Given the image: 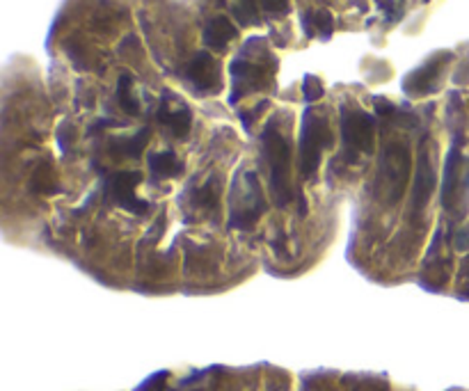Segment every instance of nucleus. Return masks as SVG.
Here are the masks:
<instances>
[{
	"instance_id": "nucleus-21",
	"label": "nucleus",
	"mask_w": 469,
	"mask_h": 391,
	"mask_svg": "<svg viewBox=\"0 0 469 391\" xmlns=\"http://www.w3.org/2000/svg\"><path fill=\"white\" fill-rule=\"evenodd\" d=\"M261 10L273 16H284L291 10V0H259Z\"/></svg>"
},
{
	"instance_id": "nucleus-7",
	"label": "nucleus",
	"mask_w": 469,
	"mask_h": 391,
	"mask_svg": "<svg viewBox=\"0 0 469 391\" xmlns=\"http://www.w3.org/2000/svg\"><path fill=\"white\" fill-rule=\"evenodd\" d=\"M186 83L195 89L197 94H215L222 88V71L220 62L209 53V51H200L192 55L191 62L186 64L183 71Z\"/></svg>"
},
{
	"instance_id": "nucleus-20",
	"label": "nucleus",
	"mask_w": 469,
	"mask_h": 391,
	"mask_svg": "<svg viewBox=\"0 0 469 391\" xmlns=\"http://www.w3.org/2000/svg\"><path fill=\"white\" fill-rule=\"evenodd\" d=\"M303 94H305V101L314 103L323 97V83L316 79V76H307L303 80Z\"/></svg>"
},
{
	"instance_id": "nucleus-2",
	"label": "nucleus",
	"mask_w": 469,
	"mask_h": 391,
	"mask_svg": "<svg viewBox=\"0 0 469 391\" xmlns=\"http://www.w3.org/2000/svg\"><path fill=\"white\" fill-rule=\"evenodd\" d=\"M268 204L261 191L259 174L255 170H243L236 176L230 195V227L239 231H248L259 222Z\"/></svg>"
},
{
	"instance_id": "nucleus-3",
	"label": "nucleus",
	"mask_w": 469,
	"mask_h": 391,
	"mask_svg": "<svg viewBox=\"0 0 469 391\" xmlns=\"http://www.w3.org/2000/svg\"><path fill=\"white\" fill-rule=\"evenodd\" d=\"M333 147V131L323 110H307L298 140V167L303 179H312L318 172L325 149Z\"/></svg>"
},
{
	"instance_id": "nucleus-19",
	"label": "nucleus",
	"mask_w": 469,
	"mask_h": 391,
	"mask_svg": "<svg viewBox=\"0 0 469 391\" xmlns=\"http://www.w3.org/2000/svg\"><path fill=\"white\" fill-rule=\"evenodd\" d=\"M259 0H239L234 5V16L239 25L249 28V25H259Z\"/></svg>"
},
{
	"instance_id": "nucleus-13",
	"label": "nucleus",
	"mask_w": 469,
	"mask_h": 391,
	"mask_svg": "<svg viewBox=\"0 0 469 391\" xmlns=\"http://www.w3.org/2000/svg\"><path fill=\"white\" fill-rule=\"evenodd\" d=\"M440 69H442V62H440V55H437V58L428 60L424 67L415 69V71L403 80V89H406L410 97H421V94L433 92L437 85V79H440Z\"/></svg>"
},
{
	"instance_id": "nucleus-16",
	"label": "nucleus",
	"mask_w": 469,
	"mask_h": 391,
	"mask_svg": "<svg viewBox=\"0 0 469 391\" xmlns=\"http://www.w3.org/2000/svg\"><path fill=\"white\" fill-rule=\"evenodd\" d=\"M147 142H149V128H140L136 135L115 137V140H110V152L117 154V156L137 161V158L142 156V152H145V147H147Z\"/></svg>"
},
{
	"instance_id": "nucleus-18",
	"label": "nucleus",
	"mask_w": 469,
	"mask_h": 391,
	"mask_svg": "<svg viewBox=\"0 0 469 391\" xmlns=\"http://www.w3.org/2000/svg\"><path fill=\"white\" fill-rule=\"evenodd\" d=\"M117 103L122 106L124 113L140 115V101L136 97V88H133V76L122 74L117 80Z\"/></svg>"
},
{
	"instance_id": "nucleus-4",
	"label": "nucleus",
	"mask_w": 469,
	"mask_h": 391,
	"mask_svg": "<svg viewBox=\"0 0 469 391\" xmlns=\"http://www.w3.org/2000/svg\"><path fill=\"white\" fill-rule=\"evenodd\" d=\"M412 158L410 149L403 140L387 142L382 149L380 170H378V188H380L382 197L387 204H399L406 192L408 182H410L412 172Z\"/></svg>"
},
{
	"instance_id": "nucleus-14",
	"label": "nucleus",
	"mask_w": 469,
	"mask_h": 391,
	"mask_svg": "<svg viewBox=\"0 0 469 391\" xmlns=\"http://www.w3.org/2000/svg\"><path fill=\"white\" fill-rule=\"evenodd\" d=\"M239 37V28L227 16H213L204 25V44L211 51H225Z\"/></svg>"
},
{
	"instance_id": "nucleus-8",
	"label": "nucleus",
	"mask_w": 469,
	"mask_h": 391,
	"mask_svg": "<svg viewBox=\"0 0 469 391\" xmlns=\"http://www.w3.org/2000/svg\"><path fill=\"white\" fill-rule=\"evenodd\" d=\"M469 183V167L464 165L463 154L458 147H451L446 154L445 172H442V186H440V201L446 210H454L458 206L460 195L467 191Z\"/></svg>"
},
{
	"instance_id": "nucleus-17",
	"label": "nucleus",
	"mask_w": 469,
	"mask_h": 391,
	"mask_svg": "<svg viewBox=\"0 0 469 391\" xmlns=\"http://www.w3.org/2000/svg\"><path fill=\"white\" fill-rule=\"evenodd\" d=\"M303 28L307 37L318 34L321 40H330L334 33V16L328 10L305 12L303 14Z\"/></svg>"
},
{
	"instance_id": "nucleus-1",
	"label": "nucleus",
	"mask_w": 469,
	"mask_h": 391,
	"mask_svg": "<svg viewBox=\"0 0 469 391\" xmlns=\"http://www.w3.org/2000/svg\"><path fill=\"white\" fill-rule=\"evenodd\" d=\"M261 156L270 176V192L279 209H288L294 201V165H291V142L277 122H268L261 131Z\"/></svg>"
},
{
	"instance_id": "nucleus-6",
	"label": "nucleus",
	"mask_w": 469,
	"mask_h": 391,
	"mask_svg": "<svg viewBox=\"0 0 469 391\" xmlns=\"http://www.w3.org/2000/svg\"><path fill=\"white\" fill-rule=\"evenodd\" d=\"M142 183V172L117 170L106 179V200L113 201L119 209L128 210L133 216H147L152 204L137 195V186Z\"/></svg>"
},
{
	"instance_id": "nucleus-10",
	"label": "nucleus",
	"mask_w": 469,
	"mask_h": 391,
	"mask_svg": "<svg viewBox=\"0 0 469 391\" xmlns=\"http://www.w3.org/2000/svg\"><path fill=\"white\" fill-rule=\"evenodd\" d=\"M231 79H234V92H231L230 103L234 106L240 97L245 94H252L257 89L266 88L270 79V71L264 67V64H257V62H249L245 55L236 58L231 62Z\"/></svg>"
},
{
	"instance_id": "nucleus-5",
	"label": "nucleus",
	"mask_w": 469,
	"mask_h": 391,
	"mask_svg": "<svg viewBox=\"0 0 469 391\" xmlns=\"http://www.w3.org/2000/svg\"><path fill=\"white\" fill-rule=\"evenodd\" d=\"M342 140L351 158L371 156L376 149V117L357 106H342Z\"/></svg>"
},
{
	"instance_id": "nucleus-22",
	"label": "nucleus",
	"mask_w": 469,
	"mask_h": 391,
	"mask_svg": "<svg viewBox=\"0 0 469 391\" xmlns=\"http://www.w3.org/2000/svg\"><path fill=\"white\" fill-rule=\"evenodd\" d=\"M454 247H455V250H458V252H467V250H469V225L463 227V229L455 231Z\"/></svg>"
},
{
	"instance_id": "nucleus-15",
	"label": "nucleus",
	"mask_w": 469,
	"mask_h": 391,
	"mask_svg": "<svg viewBox=\"0 0 469 391\" xmlns=\"http://www.w3.org/2000/svg\"><path fill=\"white\" fill-rule=\"evenodd\" d=\"M149 172H152V179L156 182H165V179H176V176L183 172L182 158L176 156L172 149H163V152H152L147 156Z\"/></svg>"
},
{
	"instance_id": "nucleus-9",
	"label": "nucleus",
	"mask_w": 469,
	"mask_h": 391,
	"mask_svg": "<svg viewBox=\"0 0 469 391\" xmlns=\"http://www.w3.org/2000/svg\"><path fill=\"white\" fill-rule=\"evenodd\" d=\"M158 124L176 140H186L192 128V110L183 98L176 97L174 92H165L161 98L156 113Z\"/></svg>"
},
{
	"instance_id": "nucleus-12",
	"label": "nucleus",
	"mask_w": 469,
	"mask_h": 391,
	"mask_svg": "<svg viewBox=\"0 0 469 391\" xmlns=\"http://www.w3.org/2000/svg\"><path fill=\"white\" fill-rule=\"evenodd\" d=\"M437 174L436 167L430 163V149L428 144H421L419 149V161H417V172H415V183H412V210L419 213L426 204H428L430 195L436 191Z\"/></svg>"
},
{
	"instance_id": "nucleus-11",
	"label": "nucleus",
	"mask_w": 469,
	"mask_h": 391,
	"mask_svg": "<svg viewBox=\"0 0 469 391\" xmlns=\"http://www.w3.org/2000/svg\"><path fill=\"white\" fill-rule=\"evenodd\" d=\"M186 206L195 216H215L220 209V176L211 174L202 186L188 188L182 195V209Z\"/></svg>"
}]
</instances>
